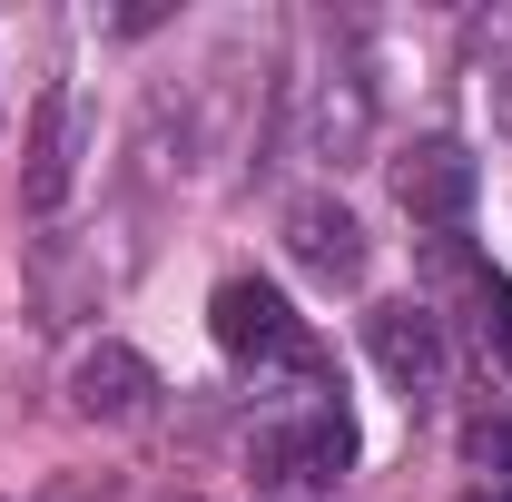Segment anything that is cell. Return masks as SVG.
Masks as SVG:
<instances>
[{"mask_svg": "<svg viewBox=\"0 0 512 502\" xmlns=\"http://www.w3.org/2000/svg\"><path fill=\"white\" fill-rule=\"evenodd\" d=\"M247 463H256V483H276V493H325V483L355 473V414L335 394L296 404V414H266L247 434Z\"/></svg>", "mask_w": 512, "mask_h": 502, "instance_id": "cell-1", "label": "cell"}, {"mask_svg": "<svg viewBox=\"0 0 512 502\" xmlns=\"http://www.w3.org/2000/svg\"><path fill=\"white\" fill-rule=\"evenodd\" d=\"M207 335L227 365H286V375H325V345L306 335V315L286 306L266 276H227L207 296Z\"/></svg>", "mask_w": 512, "mask_h": 502, "instance_id": "cell-2", "label": "cell"}, {"mask_svg": "<svg viewBox=\"0 0 512 502\" xmlns=\"http://www.w3.org/2000/svg\"><path fill=\"white\" fill-rule=\"evenodd\" d=\"M424 286H434V315H453L493 365H512V276L473 237H424Z\"/></svg>", "mask_w": 512, "mask_h": 502, "instance_id": "cell-3", "label": "cell"}, {"mask_svg": "<svg viewBox=\"0 0 512 502\" xmlns=\"http://www.w3.org/2000/svg\"><path fill=\"white\" fill-rule=\"evenodd\" d=\"M365 345H375L384 384H394L414 414H434V404H444V384H453V345H444V315H434V306H414V296H384V306L365 315Z\"/></svg>", "mask_w": 512, "mask_h": 502, "instance_id": "cell-4", "label": "cell"}, {"mask_svg": "<svg viewBox=\"0 0 512 502\" xmlns=\"http://www.w3.org/2000/svg\"><path fill=\"white\" fill-rule=\"evenodd\" d=\"M473 197H483V168H473L463 138H414V148L394 158V207H404L424 237H463Z\"/></svg>", "mask_w": 512, "mask_h": 502, "instance_id": "cell-5", "label": "cell"}, {"mask_svg": "<svg viewBox=\"0 0 512 502\" xmlns=\"http://www.w3.org/2000/svg\"><path fill=\"white\" fill-rule=\"evenodd\" d=\"M79 138H89V109H79L69 79H50L40 109H30V138H20V207L30 217H60L69 207V188H79Z\"/></svg>", "mask_w": 512, "mask_h": 502, "instance_id": "cell-6", "label": "cell"}, {"mask_svg": "<svg viewBox=\"0 0 512 502\" xmlns=\"http://www.w3.org/2000/svg\"><path fill=\"white\" fill-rule=\"evenodd\" d=\"M148 394H158V365L138 355V345H79L69 355V414L79 424H138L148 414Z\"/></svg>", "mask_w": 512, "mask_h": 502, "instance_id": "cell-7", "label": "cell"}, {"mask_svg": "<svg viewBox=\"0 0 512 502\" xmlns=\"http://www.w3.org/2000/svg\"><path fill=\"white\" fill-rule=\"evenodd\" d=\"M286 256H296L316 286H365V227H355V207L296 197V207H286Z\"/></svg>", "mask_w": 512, "mask_h": 502, "instance_id": "cell-8", "label": "cell"}, {"mask_svg": "<svg viewBox=\"0 0 512 502\" xmlns=\"http://www.w3.org/2000/svg\"><path fill=\"white\" fill-rule=\"evenodd\" d=\"M296 99H306V158L345 168V158L365 148V128H375V99H365V79H355V69H325V79H306Z\"/></svg>", "mask_w": 512, "mask_h": 502, "instance_id": "cell-9", "label": "cell"}, {"mask_svg": "<svg viewBox=\"0 0 512 502\" xmlns=\"http://www.w3.org/2000/svg\"><path fill=\"white\" fill-rule=\"evenodd\" d=\"M463 463L483 473V493L512 502V424L503 414H473V424H463Z\"/></svg>", "mask_w": 512, "mask_h": 502, "instance_id": "cell-10", "label": "cell"}, {"mask_svg": "<svg viewBox=\"0 0 512 502\" xmlns=\"http://www.w3.org/2000/svg\"><path fill=\"white\" fill-rule=\"evenodd\" d=\"M463 502H503V493H463Z\"/></svg>", "mask_w": 512, "mask_h": 502, "instance_id": "cell-11", "label": "cell"}]
</instances>
